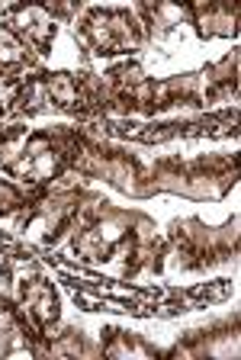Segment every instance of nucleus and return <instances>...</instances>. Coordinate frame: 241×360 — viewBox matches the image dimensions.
<instances>
[{"label": "nucleus", "mask_w": 241, "mask_h": 360, "mask_svg": "<svg viewBox=\"0 0 241 360\" xmlns=\"http://www.w3.org/2000/svg\"><path fill=\"white\" fill-rule=\"evenodd\" d=\"M20 52H23L20 42H16L7 30H0V61H16L20 58Z\"/></svg>", "instance_id": "f257e3e1"}]
</instances>
